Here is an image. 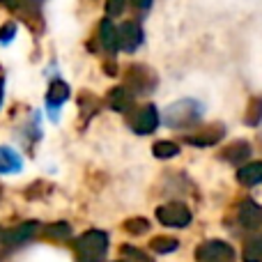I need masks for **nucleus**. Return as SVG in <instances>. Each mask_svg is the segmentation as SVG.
<instances>
[{
    "instance_id": "f257e3e1",
    "label": "nucleus",
    "mask_w": 262,
    "mask_h": 262,
    "mask_svg": "<svg viewBox=\"0 0 262 262\" xmlns=\"http://www.w3.org/2000/svg\"><path fill=\"white\" fill-rule=\"evenodd\" d=\"M78 262H101L108 253V235L104 230H88L74 244Z\"/></svg>"
},
{
    "instance_id": "f03ea898",
    "label": "nucleus",
    "mask_w": 262,
    "mask_h": 262,
    "mask_svg": "<svg viewBox=\"0 0 262 262\" xmlns=\"http://www.w3.org/2000/svg\"><path fill=\"white\" fill-rule=\"evenodd\" d=\"M166 124L172 129H182V127H191L203 118V104L195 99H180L175 104H170L166 108Z\"/></svg>"
},
{
    "instance_id": "7ed1b4c3",
    "label": "nucleus",
    "mask_w": 262,
    "mask_h": 262,
    "mask_svg": "<svg viewBox=\"0 0 262 262\" xmlns=\"http://www.w3.org/2000/svg\"><path fill=\"white\" fill-rule=\"evenodd\" d=\"M124 88L131 95H147L157 88V76L145 64H131L127 69V76H124Z\"/></svg>"
},
{
    "instance_id": "20e7f679",
    "label": "nucleus",
    "mask_w": 262,
    "mask_h": 262,
    "mask_svg": "<svg viewBox=\"0 0 262 262\" xmlns=\"http://www.w3.org/2000/svg\"><path fill=\"white\" fill-rule=\"evenodd\" d=\"M129 124L138 136H147L159 127V111L154 104H145L136 111H129Z\"/></svg>"
},
{
    "instance_id": "39448f33",
    "label": "nucleus",
    "mask_w": 262,
    "mask_h": 262,
    "mask_svg": "<svg viewBox=\"0 0 262 262\" xmlns=\"http://www.w3.org/2000/svg\"><path fill=\"white\" fill-rule=\"evenodd\" d=\"M198 262H235V249L221 239H209L195 251Z\"/></svg>"
},
{
    "instance_id": "423d86ee",
    "label": "nucleus",
    "mask_w": 262,
    "mask_h": 262,
    "mask_svg": "<svg viewBox=\"0 0 262 262\" xmlns=\"http://www.w3.org/2000/svg\"><path fill=\"white\" fill-rule=\"evenodd\" d=\"M157 219L166 228H186L191 223V212L182 203H168L157 207Z\"/></svg>"
},
{
    "instance_id": "0eeeda50",
    "label": "nucleus",
    "mask_w": 262,
    "mask_h": 262,
    "mask_svg": "<svg viewBox=\"0 0 262 262\" xmlns=\"http://www.w3.org/2000/svg\"><path fill=\"white\" fill-rule=\"evenodd\" d=\"M115 37H118V49L134 53L143 44V28L136 21H124L120 28H115Z\"/></svg>"
},
{
    "instance_id": "6e6552de",
    "label": "nucleus",
    "mask_w": 262,
    "mask_h": 262,
    "mask_svg": "<svg viewBox=\"0 0 262 262\" xmlns=\"http://www.w3.org/2000/svg\"><path fill=\"white\" fill-rule=\"evenodd\" d=\"M41 3H44V0H0L3 7L16 12L26 23H32L35 18H39Z\"/></svg>"
},
{
    "instance_id": "1a4fd4ad",
    "label": "nucleus",
    "mask_w": 262,
    "mask_h": 262,
    "mask_svg": "<svg viewBox=\"0 0 262 262\" xmlns=\"http://www.w3.org/2000/svg\"><path fill=\"white\" fill-rule=\"evenodd\" d=\"M237 219L246 230H258V228H262V205H258L255 200H244L239 205Z\"/></svg>"
},
{
    "instance_id": "9d476101",
    "label": "nucleus",
    "mask_w": 262,
    "mask_h": 262,
    "mask_svg": "<svg viewBox=\"0 0 262 262\" xmlns=\"http://www.w3.org/2000/svg\"><path fill=\"white\" fill-rule=\"evenodd\" d=\"M37 230H39V223L37 221L21 223V226H16V228H12V230L5 232L3 242L7 246H21V244H26L28 239H32V237L37 235Z\"/></svg>"
},
{
    "instance_id": "9b49d317",
    "label": "nucleus",
    "mask_w": 262,
    "mask_h": 262,
    "mask_svg": "<svg viewBox=\"0 0 262 262\" xmlns=\"http://www.w3.org/2000/svg\"><path fill=\"white\" fill-rule=\"evenodd\" d=\"M223 136H226L223 124H212V127H205L203 131H198V134L189 136V138H186V143L195 145V147H207V145H216Z\"/></svg>"
},
{
    "instance_id": "f8f14e48",
    "label": "nucleus",
    "mask_w": 262,
    "mask_h": 262,
    "mask_svg": "<svg viewBox=\"0 0 262 262\" xmlns=\"http://www.w3.org/2000/svg\"><path fill=\"white\" fill-rule=\"evenodd\" d=\"M67 99H69V85L67 83L64 81H53L51 83L49 92H46V108L53 113V118H55V111H58Z\"/></svg>"
},
{
    "instance_id": "ddd939ff",
    "label": "nucleus",
    "mask_w": 262,
    "mask_h": 262,
    "mask_svg": "<svg viewBox=\"0 0 262 262\" xmlns=\"http://www.w3.org/2000/svg\"><path fill=\"white\" fill-rule=\"evenodd\" d=\"M108 106L113 111H120V113H129L131 106H134V95H131L124 85L113 88V90L108 92Z\"/></svg>"
},
{
    "instance_id": "4468645a",
    "label": "nucleus",
    "mask_w": 262,
    "mask_h": 262,
    "mask_svg": "<svg viewBox=\"0 0 262 262\" xmlns=\"http://www.w3.org/2000/svg\"><path fill=\"white\" fill-rule=\"evenodd\" d=\"M237 180L239 184L244 186H255L262 184V161H253V163H246L237 170Z\"/></svg>"
},
{
    "instance_id": "2eb2a0df",
    "label": "nucleus",
    "mask_w": 262,
    "mask_h": 262,
    "mask_svg": "<svg viewBox=\"0 0 262 262\" xmlns=\"http://www.w3.org/2000/svg\"><path fill=\"white\" fill-rule=\"evenodd\" d=\"M21 157L12 147H0V175H14L21 170Z\"/></svg>"
},
{
    "instance_id": "dca6fc26",
    "label": "nucleus",
    "mask_w": 262,
    "mask_h": 262,
    "mask_svg": "<svg viewBox=\"0 0 262 262\" xmlns=\"http://www.w3.org/2000/svg\"><path fill=\"white\" fill-rule=\"evenodd\" d=\"M249 157H251V145L246 143V140H237V143L228 145L226 152H223V159H226L228 163H237V166L249 161Z\"/></svg>"
},
{
    "instance_id": "f3484780",
    "label": "nucleus",
    "mask_w": 262,
    "mask_h": 262,
    "mask_svg": "<svg viewBox=\"0 0 262 262\" xmlns=\"http://www.w3.org/2000/svg\"><path fill=\"white\" fill-rule=\"evenodd\" d=\"M99 41H101V49L106 51L108 55H113L115 51H118V37H115V26L106 18V21H101L99 26Z\"/></svg>"
},
{
    "instance_id": "a211bd4d",
    "label": "nucleus",
    "mask_w": 262,
    "mask_h": 262,
    "mask_svg": "<svg viewBox=\"0 0 262 262\" xmlns=\"http://www.w3.org/2000/svg\"><path fill=\"white\" fill-rule=\"evenodd\" d=\"M244 262H262V232L246 239V244H244Z\"/></svg>"
},
{
    "instance_id": "6ab92c4d",
    "label": "nucleus",
    "mask_w": 262,
    "mask_h": 262,
    "mask_svg": "<svg viewBox=\"0 0 262 262\" xmlns=\"http://www.w3.org/2000/svg\"><path fill=\"white\" fill-rule=\"evenodd\" d=\"M149 249L159 255H166V253H172V251L180 249V242L172 239V237H154V239L149 242Z\"/></svg>"
},
{
    "instance_id": "aec40b11",
    "label": "nucleus",
    "mask_w": 262,
    "mask_h": 262,
    "mask_svg": "<svg viewBox=\"0 0 262 262\" xmlns=\"http://www.w3.org/2000/svg\"><path fill=\"white\" fill-rule=\"evenodd\" d=\"M152 154L157 159H170L180 154V145L172 143V140H159V143L152 145Z\"/></svg>"
},
{
    "instance_id": "412c9836",
    "label": "nucleus",
    "mask_w": 262,
    "mask_h": 262,
    "mask_svg": "<svg viewBox=\"0 0 262 262\" xmlns=\"http://www.w3.org/2000/svg\"><path fill=\"white\" fill-rule=\"evenodd\" d=\"M44 235L51 237V239H67V237L72 235V228H69V223H64V221L51 223V226L44 228Z\"/></svg>"
},
{
    "instance_id": "4be33fe9",
    "label": "nucleus",
    "mask_w": 262,
    "mask_h": 262,
    "mask_svg": "<svg viewBox=\"0 0 262 262\" xmlns=\"http://www.w3.org/2000/svg\"><path fill=\"white\" fill-rule=\"evenodd\" d=\"M262 122V99H253L246 111V124L249 127H258Z\"/></svg>"
},
{
    "instance_id": "5701e85b",
    "label": "nucleus",
    "mask_w": 262,
    "mask_h": 262,
    "mask_svg": "<svg viewBox=\"0 0 262 262\" xmlns=\"http://www.w3.org/2000/svg\"><path fill=\"white\" fill-rule=\"evenodd\" d=\"M124 230H127L129 235H145V232L149 230V223L145 221V219L136 216V219H129V221H124Z\"/></svg>"
},
{
    "instance_id": "b1692460",
    "label": "nucleus",
    "mask_w": 262,
    "mask_h": 262,
    "mask_svg": "<svg viewBox=\"0 0 262 262\" xmlns=\"http://www.w3.org/2000/svg\"><path fill=\"white\" fill-rule=\"evenodd\" d=\"M124 5H127V0H106V14L108 16H120L124 12Z\"/></svg>"
},
{
    "instance_id": "393cba45",
    "label": "nucleus",
    "mask_w": 262,
    "mask_h": 262,
    "mask_svg": "<svg viewBox=\"0 0 262 262\" xmlns=\"http://www.w3.org/2000/svg\"><path fill=\"white\" fill-rule=\"evenodd\" d=\"M124 255H129V258H134V260H140V262H152V258L149 255H145L140 249H134V246H124Z\"/></svg>"
},
{
    "instance_id": "a878e982",
    "label": "nucleus",
    "mask_w": 262,
    "mask_h": 262,
    "mask_svg": "<svg viewBox=\"0 0 262 262\" xmlns=\"http://www.w3.org/2000/svg\"><path fill=\"white\" fill-rule=\"evenodd\" d=\"M14 35H16V23H5L3 35H0V41H3V44H9V41L14 39Z\"/></svg>"
},
{
    "instance_id": "bb28decb",
    "label": "nucleus",
    "mask_w": 262,
    "mask_h": 262,
    "mask_svg": "<svg viewBox=\"0 0 262 262\" xmlns=\"http://www.w3.org/2000/svg\"><path fill=\"white\" fill-rule=\"evenodd\" d=\"M134 5L138 9H149L152 7V0H134Z\"/></svg>"
},
{
    "instance_id": "cd10ccee",
    "label": "nucleus",
    "mask_w": 262,
    "mask_h": 262,
    "mask_svg": "<svg viewBox=\"0 0 262 262\" xmlns=\"http://www.w3.org/2000/svg\"><path fill=\"white\" fill-rule=\"evenodd\" d=\"M3 95H5V78L0 74V104H3Z\"/></svg>"
}]
</instances>
